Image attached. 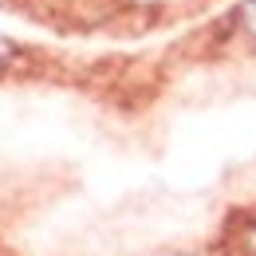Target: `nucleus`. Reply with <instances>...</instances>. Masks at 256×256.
<instances>
[{
	"instance_id": "7ed1b4c3",
	"label": "nucleus",
	"mask_w": 256,
	"mask_h": 256,
	"mask_svg": "<svg viewBox=\"0 0 256 256\" xmlns=\"http://www.w3.org/2000/svg\"><path fill=\"white\" fill-rule=\"evenodd\" d=\"M12 56H16V48H12L8 40H0V75L8 71V64H12Z\"/></svg>"
},
{
	"instance_id": "f257e3e1",
	"label": "nucleus",
	"mask_w": 256,
	"mask_h": 256,
	"mask_svg": "<svg viewBox=\"0 0 256 256\" xmlns=\"http://www.w3.org/2000/svg\"><path fill=\"white\" fill-rule=\"evenodd\" d=\"M236 256H256V213L240 221V232H236Z\"/></svg>"
},
{
	"instance_id": "f03ea898",
	"label": "nucleus",
	"mask_w": 256,
	"mask_h": 256,
	"mask_svg": "<svg viewBox=\"0 0 256 256\" xmlns=\"http://www.w3.org/2000/svg\"><path fill=\"white\" fill-rule=\"evenodd\" d=\"M240 28H244V36L256 40V0H244V4H240Z\"/></svg>"
}]
</instances>
